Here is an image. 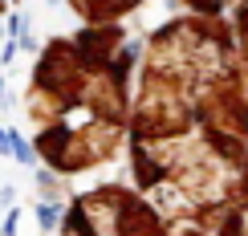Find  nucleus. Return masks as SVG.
<instances>
[{
  "label": "nucleus",
  "mask_w": 248,
  "mask_h": 236,
  "mask_svg": "<svg viewBox=\"0 0 248 236\" xmlns=\"http://www.w3.org/2000/svg\"><path fill=\"white\" fill-rule=\"evenodd\" d=\"M130 175L171 236L195 232L248 167V78L232 25L179 16L151 37L130 102Z\"/></svg>",
  "instance_id": "1"
},
{
  "label": "nucleus",
  "mask_w": 248,
  "mask_h": 236,
  "mask_svg": "<svg viewBox=\"0 0 248 236\" xmlns=\"http://www.w3.org/2000/svg\"><path fill=\"white\" fill-rule=\"evenodd\" d=\"M130 57L114 25L53 41L29 86L37 155L61 175H81L118 155L130 135Z\"/></svg>",
  "instance_id": "2"
},
{
  "label": "nucleus",
  "mask_w": 248,
  "mask_h": 236,
  "mask_svg": "<svg viewBox=\"0 0 248 236\" xmlns=\"http://www.w3.org/2000/svg\"><path fill=\"white\" fill-rule=\"evenodd\" d=\"M61 236H171V228L139 188L106 183L69 204Z\"/></svg>",
  "instance_id": "3"
},
{
  "label": "nucleus",
  "mask_w": 248,
  "mask_h": 236,
  "mask_svg": "<svg viewBox=\"0 0 248 236\" xmlns=\"http://www.w3.org/2000/svg\"><path fill=\"white\" fill-rule=\"evenodd\" d=\"M183 236H248V167H244V175H240L232 196L224 200L195 232H183Z\"/></svg>",
  "instance_id": "4"
},
{
  "label": "nucleus",
  "mask_w": 248,
  "mask_h": 236,
  "mask_svg": "<svg viewBox=\"0 0 248 236\" xmlns=\"http://www.w3.org/2000/svg\"><path fill=\"white\" fill-rule=\"evenodd\" d=\"M232 37H236V53H240V65H244V78H248V0H236Z\"/></svg>",
  "instance_id": "5"
},
{
  "label": "nucleus",
  "mask_w": 248,
  "mask_h": 236,
  "mask_svg": "<svg viewBox=\"0 0 248 236\" xmlns=\"http://www.w3.org/2000/svg\"><path fill=\"white\" fill-rule=\"evenodd\" d=\"M183 4H187L191 13H200V16H220L232 0H183Z\"/></svg>",
  "instance_id": "6"
}]
</instances>
